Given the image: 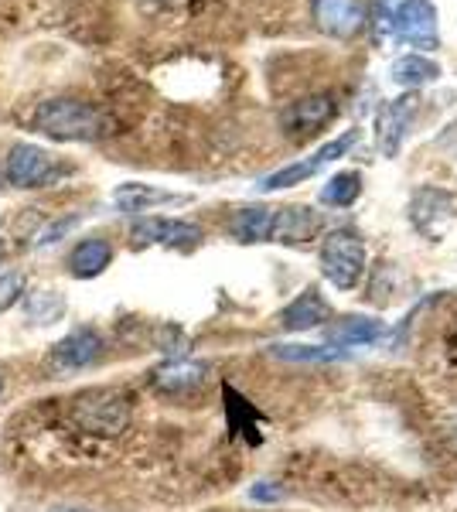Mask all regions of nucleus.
I'll list each match as a JSON object with an SVG mask.
<instances>
[{"instance_id": "24", "label": "nucleus", "mask_w": 457, "mask_h": 512, "mask_svg": "<svg viewBox=\"0 0 457 512\" xmlns=\"http://www.w3.org/2000/svg\"><path fill=\"white\" fill-rule=\"evenodd\" d=\"M249 499H253V502H280V499H284V485L256 482L253 489H249Z\"/></svg>"}, {"instance_id": "27", "label": "nucleus", "mask_w": 457, "mask_h": 512, "mask_svg": "<svg viewBox=\"0 0 457 512\" xmlns=\"http://www.w3.org/2000/svg\"><path fill=\"white\" fill-rule=\"evenodd\" d=\"M7 260V246H4V239H0V263Z\"/></svg>"}, {"instance_id": "22", "label": "nucleus", "mask_w": 457, "mask_h": 512, "mask_svg": "<svg viewBox=\"0 0 457 512\" xmlns=\"http://www.w3.org/2000/svg\"><path fill=\"white\" fill-rule=\"evenodd\" d=\"M359 195H362V175H359V171H338V175L321 188V202L335 205V209H348V205H352Z\"/></svg>"}, {"instance_id": "14", "label": "nucleus", "mask_w": 457, "mask_h": 512, "mask_svg": "<svg viewBox=\"0 0 457 512\" xmlns=\"http://www.w3.org/2000/svg\"><path fill=\"white\" fill-rule=\"evenodd\" d=\"M191 202L188 195H174V192H164V188H154V185H140V181H127L113 192V205L120 212H151L157 205H185Z\"/></svg>"}, {"instance_id": "4", "label": "nucleus", "mask_w": 457, "mask_h": 512, "mask_svg": "<svg viewBox=\"0 0 457 512\" xmlns=\"http://www.w3.org/2000/svg\"><path fill=\"white\" fill-rule=\"evenodd\" d=\"M4 175H7V185H11V188H24V192H28V188L55 185V181L65 175V168L45 151V147L14 144L11 151H7Z\"/></svg>"}, {"instance_id": "11", "label": "nucleus", "mask_w": 457, "mask_h": 512, "mask_svg": "<svg viewBox=\"0 0 457 512\" xmlns=\"http://www.w3.org/2000/svg\"><path fill=\"white\" fill-rule=\"evenodd\" d=\"M318 229H321V216L311 205H284V209H273L270 243L304 246L318 236Z\"/></svg>"}, {"instance_id": "23", "label": "nucleus", "mask_w": 457, "mask_h": 512, "mask_svg": "<svg viewBox=\"0 0 457 512\" xmlns=\"http://www.w3.org/2000/svg\"><path fill=\"white\" fill-rule=\"evenodd\" d=\"M24 294H28V277H24L21 270H7V274H0V315L11 311Z\"/></svg>"}, {"instance_id": "20", "label": "nucleus", "mask_w": 457, "mask_h": 512, "mask_svg": "<svg viewBox=\"0 0 457 512\" xmlns=\"http://www.w3.org/2000/svg\"><path fill=\"white\" fill-rule=\"evenodd\" d=\"M270 355L284 362H335V359H348L345 349L338 345H297V342H277L270 345Z\"/></svg>"}, {"instance_id": "9", "label": "nucleus", "mask_w": 457, "mask_h": 512, "mask_svg": "<svg viewBox=\"0 0 457 512\" xmlns=\"http://www.w3.org/2000/svg\"><path fill=\"white\" fill-rule=\"evenodd\" d=\"M393 35L413 48H437V11L430 0H403L393 14Z\"/></svg>"}, {"instance_id": "2", "label": "nucleus", "mask_w": 457, "mask_h": 512, "mask_svg": "<svg viewBox=\"0 0 457 512\" xmlns=\"http://www.w3.org/2000/svg\"><path fill=\"white\" fill-rule=\"evenodd\" d=\"M72 420L89 434L116 437L130 424V400L120 390L96 386V390H86L72 400Z\"/></svg>"}, {"instance_id": "13", "label": "nucleus", "mask_w": 457, "mask_h": 512, "mask_svg": "<svg viewBox=\"0 0 457 512\" xmlns=\"http://www.w3.org/2000/svg\"><path fill=\"white\" fill-rule=\"evenodd\" d=\"M328 318H331V308L321 297L318 287H307V291H301L284 311H280V325H284V332H311V328L324 325Z\"/></svg>"}, {"instance_id": "1", "label": "nucleus", "mask_w": 457, "mask_h": 512, "mask_svg": "<svg viewBox=\"0 0 457 512\" xmlns=\"http://www.w3.org/2000/svg\"><path fill=\"white\" fill-rule=\"evenodd\" d=\"M38 134L62 140V144H76V140H99L103 134H110V120L96 110L93 103H82L72 96H55L38 103L35 117Z\"/></svg>"}, {"instance_id": "3", "label": "nucleus", "mask_w": 457, "mask_h": 512, "mask_svg": "<svg viewBox=\"0 0 457 512\" xmlns=\"http://www.w3.org/2000/svg\"><path fill=\"white\" fill-rule=\"evenodd\" d=\"M318 260H321V274L328 277V284H335L338 291H352L365 274L369 253H365V243L352 229H338V233L324 236Z\"/></svg>"}, {"instance_id": "28", "label": "nucleus", "mask_w": 457, "mask_h": 512, "mask_svg": "<svg viewBox=\"0 0 457 512\" xmlns=\"http://www.w3.org/2000/svg\"><path fill=\"white\" fill-rule=\"evenodd\" d=\"M0 396H4V376H0Z\"/></svg>"}, {"instance_id": "10", "label": "nucleus", "mask_w": 457, "mask_h": 512, "mask_svg": "<svg viewBox=\"0 0 457 512\" xmlns=\"http://www.w3.org/2000/svg\"><path fill=\"white\" fill-rule=\"evenodd\" d=\"M338 103L328 93H314L304 96L297 103H290L284 113H280V127L287 130L290 137H307V134H318V130L335 117Z\"/></svg>"}, {"instance_id": "6", "label": "nucleus", "mask_w": 457, "mask_h": 512, "mask_svg": "<svg viewBox=\"0 0 457 512\" xmlns=\"http://www.w3.org/2000/svg\"><path fill=\"white\" fill-rule=\"evenodd\" d=\"M130 243L134 246H168V250H188V246L202 243V229L185 219H140L130 229Z\"/></svg>"}, {"instance_id": "12", "label": "nucleus", "mask_w": 457, "mask_h": 512, "mask_svg": "<svg viewBox=\"0 0 457 512\" xmlns=\"http://www.w3.org/2000/svg\"><path fill=\"white\" fill-rule=\"evenodd\" d=\"M413 96H400L393 103H386L376 117V140H379V151L386 158H396L403 147V137H406V127H410V117H413Z\"/></svg>"}, {"instance_id": "16", "label": "nucleus", "mask_w": 457, "mask_h": 512, "mask_svg": "<svg viewBox=\"0 0 457 512\" xmlns=\"http://www.w3.org/2000/svg\"><path fill=\"white\" fill-rule=\"evenodd\" d=\"M110 263H113V246L99 236L79 239L76 250L69 253V270H72V277H79V280L99 277Z\"/></svg>"}, {"instance_id": "26", "label": "nucleus", "mask_w": 457, "mask_h": 512, "mask_svg": "<svg viewBox=\"0 0 457 512\" xmlns=\"http://www.w3.org/2000/svg\"><path fill=\"white\" fill-rule=\"evenodd\" d=\"M48 512H93V509H86V506H69V502H62V506H52Z\"/></svg>"}, {"instance_id": "15", "label": "nucleus", "mask_w": 457, "mask_h": 512, "mask_svg": "<svg viewBox=\"0 0 457 512\" xmlns=\"http://www.w3.org/2000/svg\"><path fill=\"white\" fill-rule=\"evenodd\" d=\"M205 373L209 366L198 359H171L161 369H154V386L164 393H188L205 383Z\"/></svg>"}, {"instance_id": "21", "label": "nucleus", "mask_w": 457, "mask_h": 512, "mask_svg": "<svg viewBox=\"0 0 457 512\" xmlns=\"http://www.w3.org/2000/svg\"><path fill=\"white\" fill-rule=\"evenodd\" d=\"M65 315V297L58 291H35L24 297V318L31 325H55Z\"/></svg>"}, {"instance_id": "18", "label": "nucleus", "mask_w": 457, "mask_h": 512, "mask_svg": "<svg viewBox=\"0 0 457 512\" xmlns=\"http://www.w3.org/2000/svg\"><path fill=\"white\" fill-rule=\"evenodd\" d=\"M270 226H273V209L267 205H246L239 209L229 222V233L239 243H270Z\"/></svg>"}, {"instance_id": "5", "label": "nucleus", "mask_w": 457, "mask_h": 512, "mask_svg": "<svg viewBox=\"0 0 457 512\" xmlns=\"http://www.w3.org/2000/svg\"><path fill=\"white\" fill-rule=\"evenodd\" d=\"M355 140H359V130H348V134H342L338 140H328V144L318 147V151H314L311 158H304V161L290 164V168L273 171L270 178H263V181H260V192H280V188L301 185V181L314 178L321 168H328L331 161L345 158V154L352 151V144H355Z\"/></svg>"}, {"instance_id": "8", "label": "nucleus", "mask_w": 457, "mask_h": 512, "mask_svg": "<svg viewBox=\"0 0 457 512\" xmlns=\"http://www.w3.org/2000/svg\"><path fill=\"white\" fill-rule=\"evenodd\" d=\"M103 352H106L103 335L93 332V328H76L62 342H55L48 362H52V369H58V373H82V369L96 366L103 359Z\"/></svg>"}, {"instance_id": "7", "label": "nucleus", "mask_w": 457, "mask_h": 512, "mask_svg": "<svg viewBox=\"0 0 457 512\" xmlns=\"http://www.w3.org/2000/svg\"><path fill=\"white\" fill-rule=\"evenodd\" d=\"M314 24L331 38H355L369 24L365 0H311Z\"/></svg>"}, {"instance_id": "17", "label": "nucleus", "mask_w": 457, "mask_h": 512, "mask_svg": "<svg viewBox=\"0 0 457 512\" xmlns=\"http://www.w3.org/2000/svg\"><path fill=\"white\" fill-rule=\"evenodd\" d=\"M386 338V325L376 318H342L328 328V342L338 349H355V345H376Z\"/></svg>"}, {"instance_id": "29", "label": "nucleus", "mask_w": 457, "mask_h": 512, "mask_svg": "<svg viewBox=\"0 0 457 512\" xmlns=\"http://www.w3.org/2000/svg\"><path fill=\"white\" fill-rule=\"evenodd\" d=\"M157 4H174V0H157Z\"/></svg>"}, {"instance_id": "19", "label": "nucleus", "mask_w": 457, "mask_h": 512, "mask_svg": "<svg viewBox=\"0 0 457 512\" xmlns=\"http://www.w3.org/2000/svg\"><path fill=\"white\" fill-rule=\"evenodd\" d=\"M389 79L406 89L430 86V82L440 79V65L434 59H423V55H403V59L389 65Z\"/></svg>"}, {"instance_id": "25", "label": "nucleus", "mask_w": 457, "mask_h": 512, "mask_svg": "<svg viewBox=\"0 0 457 512\" xmlns=\"http://www.w3.org/2000/svg\"><path fill=\"white\" fill-rule=\"evenodd\" d=\"M76 222H79V219H62V222H55V226H48L45 233L38 236V246H52V243H58V239L69 233V229H76Z\"/></svg>"}]
</instances>
